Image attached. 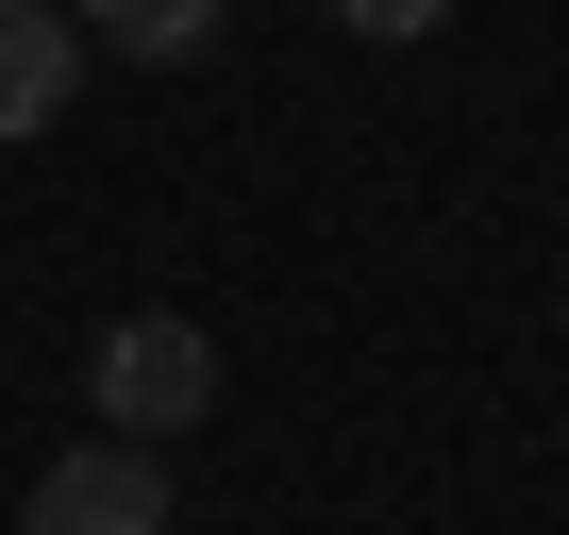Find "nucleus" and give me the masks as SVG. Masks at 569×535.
Listing matches in <instances>:
<instances>
[{"label": "nucleus", "mask_w": 569, "mask_h": 535, "mask_svg": "<svg viewBox=\"0 0 569 535\" xmlns=\"http://www.w3.org/2000/svg\"><path fill=\"white\" fill-rule=\"evenodd\" d=\"M101 418H118L134 452H151V435H184V418H218V335H201V319H168V302H151V319H118V335H101Z\"/></svg>", "instance_id": "nucleus-1"}, {"label": "nucleus", "mask_w": 569, "mask_h": 535, "mask_svg": "<svg viewBox=\"0 0 569 535\" xmlns=\"http://www.w3.org/2000/svg\"><path fill=\"white\" fill-rule=\"evenodd\" d=\"M18 535H168V468H151L134 435H84V452H51V468H34Z\"/></svg>", "instance_id": "nucleus-2"}, {"label": "nucleus", "mask_w": 569, "mask_h": 535, "mask_svg": "<svg viewBox=\"0 0 569 535\" xmlns=\"http://www.w3.org/2000/svg\"><path fill=\"white\" fill-rule=\"evenodd\" d=\"M68 84H84V34L51 18V0H0V151L51 134V118H68Z\"/></svg>", "instance_id": "nucleus-3"}, {"label": "nucleus", "mask_w": 569, "mask_h": 535, "mask_svg": "<svg viewBox=\"0 0 569 535\" xmlns=\"http://www.w3.org/2000/svg\"><path fill=\"white\" fill-rule=\"evenodd\" d=\"M84 34L134 68H184V51H218V0H84Z\"/></svg>", "instance_id": "nucleus-4"}, {"label": "nucleus", "mask_w": 569, "mask_h": 535, "mask_svg": "<svg viewBox=\"0 0 569 535\" xmlns=\"http://www.w3.org/2000/svg\"><path fill=\"white\" fill-rule=\"evenodd\" d=\"M336 18H352V34H386V51H402V34H436V18H452V0H336Z\"/></svg>", "instance_id": "nucleus-5"}]
</instances>
